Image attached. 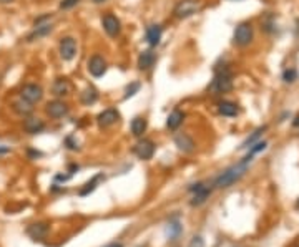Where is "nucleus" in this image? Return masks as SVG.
<instances>
[{"mask_svg": "<svg viewBox=\"0 0 299 247\" xmlns=\"http://www.w3.org/2000/svg\"><path fill=\"white\" fill-rule=\"evenodd\" d=\"M20 98H24L25 101H29V103H32V105H35V103L42 101L43 88H42L40 85H37V83H27V85L22 86Z\"/></svg>", "mask_w": 299, "mask_h": 247, "instance_id": "5", "label": "nucleus"}, {"mask_svg": "<svg viewBox=\"0 0 299 247\" xmlns=\"http://www.w3.org/2000/svg\"><path fill=\"white\" fill-rule=\"evenodd\" d=\"M105 247H123V246L118 244V242H113V244H108V246H105Z\"/></svg>", "mask_w": 299, "mask_h": 247, "instance_id": "33", "label": "nucleus"}, {"mask_svg": "<svg viewBox=\"0 0 299 247\" xmlns=\"http://www.w3.org/2000/svg\"><path fill=\"white\" fill-rule=\"evenodd\" d=\"M190 189L193 191V193H195V196H193V199H191V206L203 204V202L209 198V194H211V189L208 188V186H205V184H201V183L191 186Z\"/></svg>", "mask_w": 299, "mask_h": 247, "instance_id": "13", "label": "nucleus"}, {"mask_svg": "<svg viewBox=\"0 0 299 247\" xmlns=\"http://www.w3.org/2000/svg\"><path fill=\"white\" fill-rule=\"evenodd\" d=\"M95 3H102V2H105V0H93Z\"/></svg>", "mask_w": 299, "mask_h": 247, "instance_id": "35", "label": "nucleus"}, {"mask_svg": "<svg viewBox=\"0 0 299 247\" xmlns=\"http://www.w3.org/2000/svg\"><path fill=\"white\" fill-rule=\"evenodd\" d=\"M266 129H268V126H259V128L256 129V131H254V133L251 134V136H249L248 140H246V141L243 143V145H241V149H246V148H249V146H251V145H254L258 138L261 136V134L265 133Z\"/></svg>", "mask_w": 299, "mask_h": 247, "instance_id": "25", "label": "nucleus"}, {"mask_svg": "<svg viewBox=\"0 0 299 247\" xmlns=\"http://www.w3.org/2000/svg\"><path fill=\"white\" fill-rule=\"evenodd\" d=\"M59 50H60V57L65 62H70V60L75 58L77 55V40L73 37H63L59 43Z\"/></svg>", "mask_w": 299, "mask_h": 247, "instance_id": "6", "label": "nucleus"}, {"mask_svg": "<svg viewBox=\"0 0 299 247\" xmlns=\"http://www.w3.org/2000/svg\"><path fill=\"white\" fill-rule=\"evenodd\" d=\"M231 88H233V76H231L230 70L224 68V70L218 72L216 75H214L213 81H211L209 86H208V92L216 97V95H223V93L231 92Z\"/></svg>", "mask_w": 299, "mask_h": 247, "instance_id": "2", "label": "nucleus"}, {"mask_svg": "<svg viewBox=\"0 0 299 247\" xmlns=\"http://www.w3.org/2000/svg\"><path fill=\"white\" fill-rule=\"evenodd\" d=\"M155 53H153L151 50H145L140 53V57H138V70H142V72H147L150 70V68L155 65Z\"/></svg>", "mask_w": 299, "mask_h": 247, "instance_id": "18", "label": "nucleus"}, {"mask_svg": "<svg viewBox=\"0 0 299 247\" xmlns=\"http://www.w3.org/2000/svg\"><path fill=\"white\" fill-rule=\"evenodd\" d=\"M48 232V226L43 222H38V224H32L29 229H27V234L32 239H43Z\"/></svg>", "mask_w": 299, "mask_h": 247, "instance_id": "23", "label": "nucleus"}, {"mask_svg": "<svg viewBox=\"0 0 299 247\" xmlns=\"http://www.w3.org/2000/svg\"><path fill=\"white\" fill-rule=\"evenodd\" d=\"M52 30H54V27H52V24H48V22H45V24H42V25H37V27L33 28V32L27 35V42L30 43L35 40H40V38L47 37Z\"/></svg>", "mask_w": 299, "mask_h": 247, "instance_id": "17", "label": "nucleus"}, {"mask_svg": "<svg viewBox=\"0 0 299 247\" xmlns=\"http://www.w3.org/2000/svg\"><path fill=\"white\" fill-rule=\"evenodd\" d=\"M96 99H98V92H96L95 86H87V88L80 93V101H82V105H85V106L93 105Z\"/></svg>", "mask_w": 299, "mask_h": 247, "instance_id": "20", "label": "nucleus"}, {"mask_svg": "<svg viewBox=\"0 0 299 247\" xmlns=\"http://www.w3.org/2000/svg\"><path fill=\"white\" fill-rule=\"evenodd\" d=\"M102 179H103V176H102V174H98V176H95L91 181H89V183L85 184V188H82V189H80V196H87V194H90L91 191H95L96 184H98Z\"/></svg>", "mask_w": 299, "mask_h": 247, "instance_id": "26", "label": "nucleus"}, {"mask_svg": "<svg viewBox=\"0 0 299 247\" xmlns=\"http://www.w3.org/2000/svg\"><path fill=\"white\" fill-rule=\"evenodd\" d=\"M201 8L200 0H179L173 8V15L179 20L190 19Z\"/></svg>", "mask_w": 299, "mask_h": 247, "instance_id": "3", "label": "nucleus"}, {"mask_svg": "<svg viewBox=\"0 0 299 247\" xmlns=\"http://www.w3.org/2000/svg\"><path fill=\"white\" fill-rule=\"evenodd\" d=\"M175 145H177L178 149L183 151V153H193V151H195V141H193V138L186 133L177 134V136H175Z\"/></svg>", "mask_w": 299, "mask_h": 247, "instance_id": "14", "label": "nucleus"}, {"mask_svg": "<svg viewBox=\"0 0 299 247\" xmlns=\"http://www.w3.org/2000/svg\"><path fill=\"white\" fill-rule=\"evenodd\" d=\"M15 2V0H0V3H12Z\"/></svg>", "mask_w": 299, "mask_h": 247, "instance_id": "34", "label": "nucleus"}, {"mask_svg": "<svg viewBox=\"0 0 299 247\" xmlns=\"http://www.w3.org/2000/svg\"><path fill=\"white\" fill-rule=\"evenodd\" d=\"M24 129L29 134H37L42 133L45 129V123L40 118H35V116H29V118L24 120Z\"/></svg>", "mask_w": 299, "mask_h": 247, "instance_id": "15", "label": "nucleus"}, {"mask_svg": "<svg viewBox=\"0 0 299 247\" xmlns=\"http://www.w3.org/2000/svg\"><path fill=\"white\" fill-rule=\"evenodd\" d=\"M283 80L286 81V83H293V81H296L298 80V70H294V68H288V70H284Z\"/></svg>", "mask_w": 299, "mask_h": 247, "instance_id": "28", "label": "nucleus"}, {"mask_svg": "<svg viewBox=\"0 0 299 247\" xmlns=\"http://www.w3.org/2000/svg\"><path fill=\"white\" fill-rule=\"evenodd\" d=\"M183 120H184L183 111L175 110L173 113L168 116V120H166V126H168V129H171V131H175V129L179 128V124L183 123Z\"/></svg>", "mask_w": 299, "mask_h": 247, "instance_id": "24", "label": "nucleus"}, {"mask_svg": "<svg viewBox=\"0 0 299 247\" xmlns=\"http://www.w3.org/2000/svg\"><path fill=\"white\" fill-rule=\"evenodd\" d=\"M147 126H148V123H147V120H145L143 116H136V118H133V121H131V124H130L131 133H133V136H136V138L143 136V133L147 131Z\"/></svg>", "mask_w": 299, "mask_h": 247, "instance_id": "22", "label": "nucleus"}, {"mask_svg": "<svg viewBox=\"0 0 299 247\" xmlns=\"http://www.w3.org/2000/svg\"><path fill=\"white\" fill-rule=\"evenodd\" d=\"M70 92H72V83H70L68 78H65V76L55 78L54 85H52V95H54V97H57V98L67 97Z\"/></svg>", "mask_w": 299, "mask_h": 247, "instance_id": "11", "label": "nucleus"}, {"mask_svg": "<svg viewBox=\"0 0 299 247\" xmlns=\"http://www.w3.org/2000/svg\"><path fill=\"white\" fill-rule=\"evenodd\" d=\"M298 207H299V201H298Z\"/></svg>", "mask_w": 299, "mask_h": 247, "instance_id": "37", "label": "nucleus"}, {"mask_svg": "<svg viewBox=\"0 0 299 247\" xmlns=\"http://www.w3.org/2000/svg\"><path fill=\"white\" fill-rule=\"evenodd\" d=\"M230 2H241V0H230Z\"/></svg>", "mask_w": 299, "mask_h": 247, "instance_id": "36", "label": "nucleus"}, {"mask_svg": "<svg viewBox=\"0 0 299 247\" xmlns=\"http://www.w3.org/2000/svg\"><path fill=\"white\" fill-rule=\"evenodd\" d=\"M133 153L138 156L140 159H143V161L151 159L153 154H155V143L150 140H140L133 146Z\"/></svg>", "mask_w": 299, "mask_h": 247, "instance_id": "9", "label": "nucleus"}, {"mask_svg": "<svg viewBox=\"0 0 299 247\" xmlns=\"http://www.w3.org/2000/svg\"><path fill=\"white\" fill-rule=\"evenodd\" d=\"M47 115L54 120H60L63 116L68 115V105L61 99H54V101H48L45 108Z\"/></svg>", "mask_w": 299, "mask_h": 247, "instance_id": "8", "label": "nucleus"}, {"mask_svg": "<svg viewBox=\"0 0 299 247\" xmlns=\"http://www.w3.org/2000/svg\"><path fill=\"white\" fill-rule=\"evenodd\" d=\"M107 62H105L103 57H100V55H93L90 60H89V72L91 76L95 78H100L103 76L105 73H107Z\"/></svg>", "mask_w": 299, "mask_h": 247, "instance_id": "10", "label": "nucleus"}, {"mask_svg": "<svg viewBox=\"0 0 299 247\" xmlns=\"http://www.w3.org/2000/svg\"><path fill=\"white\" fill-rule=\"evenodd\" d=\"M253 37H254L253 25L249 24V22H241L238 27L235 28L233 42H235V45H238V47H246L253 42Z\"/></svg>", "mask_w": 299, "mask_h": 247, "instance_id": "4", "label": "nucleus"}, {"mask_svg": "<svg viewBox=\"0 0 299 247\" xmlns=\"http://www.w3.org/2000/svg\"><path fill=\"white\" fill-rule=\"evenodd\" d=\"M161 35H163V28L161 25H150L147 28V42L150 47H156L160 45Z\"/></svg>", "mask_w": 299, "mask_h": 247, "instance_id": "16", "label": "nucleus"}, {"mask_svg": "<svg viewBox=\"0 0 299 247\" xmlns=\"http://www.w3.org/2000/svg\"><path fill=\"white\" fill-rule=\"evenodd\" d=\"M251 161H253L251 156L246 154L239 163H236L235 166L228 168L226 171L221 173L218 179L214 181V186H216V188H219V189L230 188V186H233V184L236 183V181H239L241 177L246 174V171H248V168H249V164H251Z\"/></svg>", "mask_w": 299, "mask_h": 247, "instance_id": "1", "label": "nucleus"}, {"mask_svg": "<svg viewBox=\"0 0 299 247\" xmlns=\"http://www.w3.org/2000/svg\"><path fill=\"white\" fill-rule=\"evenodd\" d=\"M266 141H258V143H254V145H251V148H249V153H248V156H253L254 154H258L259 151H265L266 149Z\"/></svg>", "mask_w": 299, "mask_h": 247, "instance_id": "29", "label": "nucleus"}, {"mask_svg": "<svg viewBox=\"0 0 299 247\" xmlns=\"http://www.w3.org/2000/svg\"><path fill=\"white\" fill-rule=\"evenodd\" d=\"M120 120V113L113 108H108V110L102 111L98 116H96V123H98L100 128H108L112 124H115L117 121Z\"/></svg>", "mask_w": 299, "mask_h": 247, "instance_id": "12", "label": "nucleus"}, {"mask_svg": "<svg viewBox=\"0 0 299 247\" xmlns=\"http://www.w3.org/2000/svg\"><path fill=\"white\" fill-rule=\"evenodd\" d=\"M140 86H142V85H140L138 81H133V83H130L128 86H126V90H125V97H123V98L128 99V98H131V97H135V95L140 92Z\"/></svg>", "mask_w": 299, "mask_h": 247, "instance_id": "27", "label": "nucleus"}, {"mask_svg": "<svg viewBox=\"0 0 299 247\" xmlns=\"http://www.w3.org/2000/svg\"><path fill=\"white\" fill-rule=\"evenodd\" d=\"M12 108H14L15 113L20 115V116H29L33 111V105H32V103H29V101H25L24 98L15 99Z\"/></svg>", "mask_w": 299, "mask_h": 247, "instance_id": "21", "label": "nucleus"}, {"mask_svg": "<svg viewBox=\"0 0 299 247\" xmlns=\"http://www.w3.org/2000/svg\"><path fill=\"white\" fill-rule=\"evenodd\" d=\"M293 126H294V128H299V115L296 116V118H294V121H293Z\"/></svg>", "mask_w": 299, "mask_h": 247, "instance_id": "32", "label": "nucleus"}, {"mask_svg": "<svg viewBox=\"0 0 299 247\" xmlns=\"http://www.w3.org/2000/svg\"><path fill=\"white\" fill-rule=\"evenodd\" d=\"M78 2H80V0H61V2H60V8H61V10H68V8H72V7L77 5Z\"/></svg>", "mask_w": 299, "mask_h": 247, "instance_id": "30", "label": "nucleus"}, {"mask_svg": "<svg viewBox=\"0 0 299 247\" xmlns=\"http://www.w3.org/2000/svg\"><path fill=\"white\" fill-rule=\"evenodd\" d=\"M102 25H103V30L107 32L108 37L112 38H117L120 35L121 32V22L118 17H115L113 14H105L102 17Z\"/></svg>", "mask_w": 299, "mask_h": 247, "instance_id": "7", "label": "nucleus"}, {"mask_svg": "<svg viewBox=\"0 0 299 247\" xmlns=\"http://www.w3.org/2000/svg\"><path fill=\"white\" fill-rule=\"evenodd\" d=\"M205 244H203V239H201V237H193V241H191V244H190V247H203Z\"/></svg>", "mask_w": 299, "mask_h": 247, "instance_id": "31", "label": "nucleus"}, {"mask_svg": "<svg viewBox=\"0 0 299 247\" xmlns=\"http://www.w3.org/2000/svg\"><path fill=\"white\" fill-rule=\"evenodd\" d=\"M218 111H219V115L228 116V118H233V116H236L239 113V108H238L236 103L228 101V99H223V101L218 103Z\"/></svg>", "mask_w": 299, "mask_h": 247, "instance_id": "19", "label": "nucleus"}]
</instances>
